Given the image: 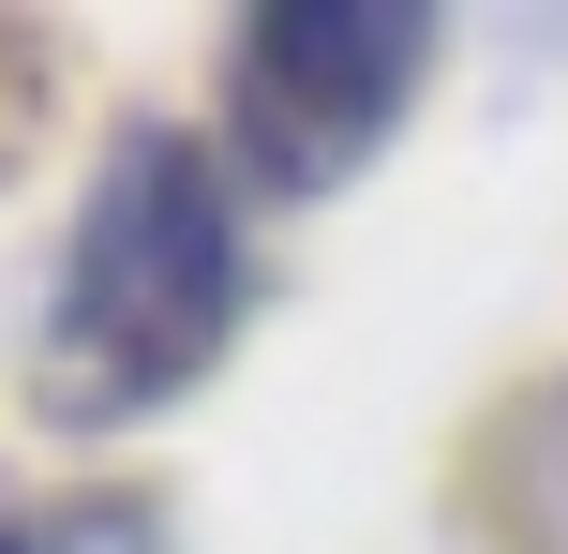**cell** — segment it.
<instances>
[{
    "mask_svg": "<svg viewBox=\"0 0 568 554\" xmlns=\"http://www.w3.org/2000/svg\"><path fill=\"white\" fill-rule=\"evenodd\" d=\"M0 554H165V510L150 495H30V510H0Z\"/></svg>",
    "mask_w": 568,
    "mask_h": 554,
    "instance_id": "277c9868",
    "label": "cell"
},
{
    "mask_svg": "<svg viewBox=\"0 0 568 554\" xmlns=\"http://www.w3.org/2000/svg\"><path fill=\"white\" fill-rule=\"evenodd\" d=\"M45 105H60V46H45L30 16H0V180L45 150Z\"/></svg>",
    "mask_w": 568,
    "mask_h": 554,
    "instance_id": "5b68a950",
    "label": "cell"
},
{
    "mask_svg": "<svg viewBox=\"0 0 568 554\" xmlns=\"http://www.w3.org/2000/svg\"><path fill=\"white\" fill-rule=\"evenodd\" d=\"M255 330V240H240V180L195 120H120L105 165L75 195L45 330H30V420L60 435H135V420L195 405Z\"/></svg>",
    "mask_w": 568,
    "mask_h": 554,
    "instance_id": "6da1fadb",
    "label": "cell"
},
{
    "mask_svg": "<svg viewBox=\"0 0 568 554\" xmlns=\"http://www.w3.org/2000/svg\"><path fill=\"white\" fill-rule=\"evenodd\" d=\"M434 46L449 30L419 0H255V16H225V46H210V150H225V180L284 195V210L344 195L404 135Z\"/></svg>",
    "mask_w": 568,
    "mask_h": 554,
    "instance_id": "7a4b0ae2",
    "label": "cell"
},
{
    "mask_svg": "<svg viewBox=\"0 0 568 554\" xmlns=\"http://www.w3.org/2000/svg\"><path fill=\"white\" fill-rule=\"evenodd\" d=\"M449 510L479 554H568V360L479 405V435L449 465Z\"/></svg>",
    "mask_w": 568,
    "mask_h": 554,
    "instance_id": "3957f363",
    "label": "cell"
}]
</instances>
